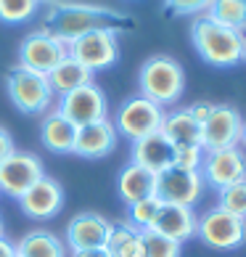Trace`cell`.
<instances>
[{
	"label": "cell",
	"mask_w": 246,
	"mask_h": 257,
	"mask_svg": "<svg viewBox=\"0 0 246 257\" xmlns=\"http://www.w3.org/2000/svg\"><path fill=\"white\" fill-rule=\"evenodd\" d=\"M16 146H14V138H11V133H8L6 127H0V162H3L8 154H14Z\"/></svg>",
	"instance_id": "d6a6232c"
},
{
	"label": "cell",
	"mask_w": 246,
	"mask_h": 257,
	"mask_svg": "<svg viewBox=\"0 0 246 257\" xmlns=\"http://www.w3.org/2000/svg\"><path fill=\"white\" fill-rule=\"evenodd\" d=\"M159 207H162V202H159L156 196H148V199H140V202H135V204H127V212H130L127 223L135 225L138 231H148L156 212H159Z\"/></svg>",
	"instance_id": "4316f807"
},
{
	"label": "cell",
	"mask_w": 246,
	"mask_h": 257,
	"mask_svg": "<svg viewBox=\"0 0 246 257\" xmlns=\"http://www.w3.org/2000/svg\"><path fill=\"white\" fill-rule=\"evenodd\" d=\"M103 246L111 252V257H146L143 233L130 223H111Z\"/></svg>",
	"instance_id": "603a6c76"
},
{
	"label": "cell",
	"mask_w": 246,
	"mask_h": 257,
	"mask_svg": "<svg viewBox=\"0 0 246 257\" xmlns=\"http://www.w3.org/2000/svg\"><path fill=\"white\" fill-rule=\"evenodd\" d=\"M19 207L27 217L32 220H51L61 212L64 207V188L56 183L53 178L43 175L37 183L19 199Z\"/></svg>",
	"instance_id": "5bb4252c"
},
{
	"label": "cell",
	"mask_w": 246,
	"mask_h": 257,
	"mask_svg": "<svg viewBox=\"0 0 246 257\" xmlns=\"http://www.w3.org/2000/svg\"><path fill=\"white\" fill-rule=\"evenodd\" d=\"M6 88H8V98H11V103L22 114H27V117L45 114L51 109V101L56 98L45 74L24 69V66H19V64L8 72Z\"/></svg>",
	"instance_id": "277c9868"
},
{
	"label": "cell",
	"mask_w": 246,
	"mask_h": 257,
	"mask_svg": "<svg viewBox=\"0 0 246 257\" xmlns=\"http://www.w3.org/2000/svg\"><path fill=\"white\" fill-rule=\"evenodd\" d=\"M140 233H143L146 257H180L183 244L167 239V236L156 233V231H140Z\"/></svg>",
	"instance_id": "f1b7e54d"
},
{
	"label": "cell",
	"mask_w": 246,
	"mask_h": 257,
	"mask_svg": "<svg viewBox=\"0 0 246 257\" xmlns=\"http://www.w3.org/2000/svg\"><path fill=\"white\" fill-rule=\"evenodd\" d=\"M196 236L212 249L233 252L246 244V220L225 212L222 207H212L198 217Z\"/></svg>",
	"instance_id": "5b68a950"
},
{
	"label": "cell",
	"mask_w": 246,
	"mask_h": 257,
	"mask_svg": "<svg viewBox=\"0 0 246 257\" xmlns=\"http://www.w3.org/2000/svg\"><path fill=\"white\" fill-rule=\"evenodd\" d=\"M212 109H214V103H206V101H198V103H193V106H188V111H191V117L198 122V125H204V122L209 119Z\"/></svg>",
	"instance_id": "1f68e13d"
},
{
	"label": "cell",
	"mask_w": 246,
	"mask_h": 257,
	"mask_svg": "<svg viewBox=\"0 0 246 257\" xmlns=\"http://www.w3.org/2000/svg\"><path fill=\"white\" fill-rule=\"evenodd\" d=\"M72 257H111V252L106 246H98V249H80V252H72Z\"/></svg>",
	"instance_id": "836d02e7"
},
{
	"label": "cell",
	"mask_w": 246,
	"mask_h": 257,
	"mask_svg": "<svg viewBox=\"0 0 246 257\" xmlns=\"http://www.w3.org/2000/svg\"><path fill=\"white\" fill-rule=\"evenodd\" d=\"M196 223H198V217L193 212V207L162 204L148 231H156V233L167 236V239L177 241V244H185L196 236Z\"/></svg>",
	"instance_id": "2e32d148"
},
{
	"label": "cell",
	"mask_w": 246,
	"mask_h": 257,
	"mask_svg": "<svg viewBox=\"0 0 246 257\" xmlns=\"http://www.w3.org/2000/svg\"><path fill=\"white\" fill-rule=\"evenodd\" d=\"M243 61H246V43H243Z\"/></svg>",
	"instance_id": "f35d334b"
},
{
	"label": "cell",
	"mask_w": 246,
	"mask_h": 257,
	"mask_svg": "<svg viewBox=\"0 0 246 257\" xmlns=\"http://www.w3.org/2000/svg\"><path fill=\"white\" fill-rule=\"evenodd\" d=\"M162 122H164V109L159 103L143 96H132L117 109L114 130L117 136H125L127 141H138L143 136L162 130Z\"/></svg>",
	"instance_id": "52a82bcc"
},
{
	"label": "cell",
	"mask_w": 246,
	"mask_h": 257,
	"mask_svg": "<svg viewBox=\"0 0 246 257\" xmlns=\"http://www.w3.org/2000/svg\"><path fill=\"white\" fill-rule=\"evenodd\" d=\"M204 178L201 173L193 170H180V167H167L156 173V191L154 196L162 204H183L193 207L204 194Z\"/></svg>",
	"instance_id": "8fae6325"
},
{
	"label": "cell",
	"mask_w": 246,
	"mask_h": 257,
	"mask_svg": "<svg viewBox=\"0 0 246 257\" xmlns=\"http://www.w3.org/2000/svg\"><path fill=\"white\" fill-rule=\"evenodd\" d=\"M117 191H119V196H122L125 204H135V202H140V199L154 196V191H156V173H151V170L135 165V162H130V165L119 173Z\"/></svg>",
	"instance_id": "d6986e66"
},
{
	"label": "cell",
	"mask_w": 246,
	"mask_h": 257,
	"mask_svg": "<svg viewBox=\"0 0 246 257\" xmlns=\"http://www.w3.org/2000/svg\"><path fill=\"white\" fill-rule=\"evenodd\" d=\"M130 22L127 14L109 6L96 3H74V0H61L56 6H48L45 11V30L56 35L59 40L69 45L80 35L93 30H119Z\"/></svg>",
	"instance_id": "6da1fadb"
},
{
	"label": "cell",
	"mask_w": 246,
	"mask_h": 257,
	"mask_svg": "<svg viewBox=\"0 0 246 257\" xmlns=\"http://www.w3.org/2000/svg\"><path fill=\"white\" fill-rule=\"evenodd\" d=\"M16 257H66V244L48 231H32L16 244Z\"/></svg>",
	"instance_id": "cb8c5ba5"
},
{
	"label": "cell",
	"mask_w": 246,
	"mask_h": 257,
	"mask_svg": "<svg viewBox=\"0 0 246 257\" xmlns=\"http://www.w3.org/2000/svg\"><path fill=\"white\" fill-rule=\"evenodd\" d=\"M204 16H209L217 24L230 27V30L243 32L246 30V0H212Z\"/></svg>",
	"instance_id": "d4e9b609"
},
{
	"label": "cell",
	"mask_w": 246,
	"mask_h": 257,
	"mask_svg": "<svg viewBox=\"0 0 246 257\" xmlns=\"http://www.w3.org/2000/svg\"><path fill=\"white\" fill-rule=\"evenodd\" d=\"M172 154H175V146L164 138L162 130L132 141V162L151 170V173H162V170L172 167Z\"/></svg>",
	"instance_id": "ac0fdd59"
},
{
	"label": "cell",
	"mask_w": 246,
	"mask_h": 257,
	"mask_svg": "<svg viewBox=\"0 0 246 257\" xmlns=\"http://www.w3.org/2000/svg\"><path fill=\"white\" fill-rule=\"evenodd\" d=\"M6 233V228H3V217H0V236H3Z\"/></svg>",
	"instance_id": "74e56055"
},
{
	"label": "cell",
	"mask_w": 246,
	"mask_h": 257,
	"mask_svg": "<svg viewBox=\"0 0 246 257\" xmlns=\"http://www.w3.org/2000/svg\"><path fill=\"white\" fill-rule=\"evenodd\" d=\"M43 175V162L37 154L14 151L0 162V194L19 202Z\"/></svg>",
	"instance_id": "9c48e42d"
},
{
	"label": "cell",
	"mask_w": 246,
	"mask_h": 257,
	"mask_svg": "<svg viewBox=\"0 0 246 257\" xmlns=\"http://www.w3.org/2000/svg\"><path fill=\"white\" fill-rule=\"evenodd\" d=\"M162 133H164V138L175 149H180V146H201V125L191 117L188 109L164 111Z\"/></svg>",
	"instance_id": "ffe728a7"
},
{
	"label": "cell",
	"mask_w": 246,
	"mask_h": 257,
	"mask_svg": "<svg viewBox=\"0 0 246 257\" xmlns=\"http://www.w3.org/2000/svg\"><path fill=\"white\" fill-rule=\"evenodd\" d=\"M109 225L111 223L98 212H80L69 220V225H66V244L72 246V252L98 249V246L106 244Z\"/></svg>",
	"instance_id": "e0dca14e"
},
{
	"label": "cell",
	"mask_w": 246,
	"mask_h": 257,
	"mask_svg": "<svg viewBox=\"0 0 246 257\" xmlns=\"http://www.w3.org/2000/svg\"><path fill=\"white\" fill-rule=\"evenodd\" d=\"M74 133H77V127H74L69 119H64L59 111L45 114L43 122H40V141H43L45 149L53 151V154H72Z\"/></svg>",
	"instance_id": "7402d4cb"
},
{
	"label": "cell",
	"mask_w": 246,
	"mask_h": 257,
	"mask_svg": "<svg viewBox=\"0 0 246 257\" xmlns=\"http://www.w3.org/2000/svg\"><path fill=\"white\" fill-rule=\"evenodd\" d=\"M201 162H204V149L201 146H180V149H175V154H172V167H180V170H193V173H198V170H201Z\"/></svg>",
	"instance_id": "f546056e"
},
{
	"label": "cell",
	"mask_w": 246,
	"mask_h": 257,
	"mask_svg": "<svg viewBox=\"0 0 246 257\" xmlns=\"http://www.w3.org/2000/svg\"><path fill=\"white\" fill-rule=\"evenodd\" d=\"M0 257H16V244H11L6 236H0Z\"/></svg>",
	"instance_id": "e575fe53"
},
{
	"label": "cell",
	"mask_w": 246,
	"mask_h": 257,
	"mask_svg": "<svg viewBox=\"0 0 246 257\" xmlns=\"http://www.w3.org/2000/svg\"><path fill=\"white\" fill-rule=\"evenodd\" d=\"M191 40L196 53L206 64L228 69L243 61V43L246 35L238 30H230L225 24L212 22L209 16H196L191 24Z\"/></svg>",
	"instance_id": "7a4b0ae2"
},
{
	"label": "cell",
	"mask_w": 246,
	"mask_h": 257,
	"mask_svg": "<svg viewBox=\"0 0 246 257\" xmlns=\"http://www.w3.org/2000/svg\"><path fill=\"white\" fill-rule=\"evenodd\" d=\"M56 111L64 119H69L74 127L90 125L98 119H109V103H106V93H103L96 82H88L82 88L59 96V106Z\"/></svg>",
	"instance_id": "ba28073f"
},
{
	"label": "cell",
	"mask_w": 246,
	"mask_h": 257,
	"mask_svg": "<svg viewBox=\"0 0 246 257\" xmlns=\"http://www.w3.org/2000/svg\"><path fill=\"white\" fill-rule=\"evenodd\" d=\"M45 77H48V85H51L53 96H66V93H72V90L82 88V85L93 82V72L85 69L77 59L66 56V59H61L48 74H45Z\"/></svg>",
	"instance_id": "44dd1931"
},
{
	"label": "cell",
	"mask_w": 246,
	"mask_h": 257,
	"mask_svg": "<svg viewBox=\"0 0 246 257\" xmlns=\"http://www.w3.org/2000/svg\"><path fill=\"white\" fill-rule=\"evenodd\" d=\"M138 88L140 96L159 103L162 109L172 106L185 90V72L172 56H151L138 72Z\"/></svg>",
	"instance_id": "3957f363"
},
{
	"label": "cell",
	"mask_w": 246,
	"mask_h": 257,
	"mask_svg": "<svg viewBox=\"0 0 246 257\" xmlns=\"http://www.w3.org/2000/svg\"><path fill=\"white\" fill-rule=\"evenodd\" d=\"M117 138L119 136L114 130V122L109 119L90 122V125L77 127V133H74L72 154H77L82 159H103L117 149Z\"/></svg>",
	"instance_id": "9a60e30c"
},
{
	"label": "cell",
	"mask_w": 246,
	"mask_h": 257,
	"mask_svg": "<svg viewBox=\"0 0 246 257\" xmlns=\"http://www.w3.org/2000/svg\"><path fill=\"white\" fill-rule=\"evenodd\" d=\"M217 207H222L225 212L246 220V180H238L233 186L220 188V204Z\"/></svg>",
	"instance_id": "83f0119b"
},
{
	"label": "cell",
	"mask_w": 246,
	"mask_h": 257,
	"mask_svg": "<svg viewBox=\"0 0 246 257\" xmlns=\"http://www.w3.org/2000/svg\"><path fill=\"white\" fill-rule=\"evenodd\" d=\"M241 144H243V149H246V119H243V127H241Z\"/></svg>",
	"instance_id": "d590c367"
},
{
	"label": "cell",
	"mask_w": 246,
	"mask_h": 257,
	"mask_svg": "<svg viewBox=\"0 0 246 257\" xmlns=\"http://www.w3.org/2000/svg\"><path fill=\"white\" fill-rule=\"evenodd\" d=\"M198 173L204 178V186H212L217 191L238 183V180H246V151L241 146L204 151V162Z\"/></svg>",
	"instance_id": "7c38bea8"
},
{
	"label": "cell",
	"mask_w": 246,
	"mask_h": 257,
	"mask_svg": "<svg viewBox=\"0 0 246 257\" xmlns=\"http://www.w3.org/2000/svg\"><path fill=\"white\" fill-rule=\"evenodd\" d=\"M40 0H0V22L24 24L37 14Z\"/></svg>",
	"instance_id": "484cf974"
},
{
	"label": "cell",
	"mask_w": 246,
	"mask_h": 257,
	"mask_svg": "<svg viewBox=\"0 0 246 257\" xmlns=\"http://www.w3.org/2000/svg\"><path fill=\"white\" fill-rule=\"evenodd\" d=\"M119 30H93L69 43V56L77 59L93 74L119 61Z\"/></svg>",
	"instance_id": "8992f818"
},
{
	"label": "cell",
	"mask_w": 246,
	"mask_h": 257,
	"mask_svg": "<svg viewBox=\"0 0 246 257\" xmlns=\"http://www.w3.org/2000/svg\"><path fill=\"white\" fill-rule=\"evenodd\" d=\"M241 127L243 117L238 109L228 103H214L209 119L201 125V149L204 151H220L230 146H241Z\"/></svg>",
	"instance_id": "4fadbf2b"
},
{
	"label": "cell",
	"mask_w": 246,
	"mask_h": 257,
	"mask_svg": "<svg viewBox=\"0 0 246 257\" xmlns=\"http://www.w3.org/2000/svg\"><path fill=\"white\" fill-rule=\"evenodd\" d=\"M69 56V45L64 40H59L56 35H51L48 30H37L32 35H27L22 45H19V66L40 74H48L61 59Z\"/></svg>",
	"instance_id": "30bf717a"
},
{
	"label": "cell",
	"mask_w": 246,
	"mask_h": 257,
	"mask_svg": "<svg viewBox=\"0 0 246 257\" xmlns=\"http://www.w3.org/2000/svg\"><path fill=\"white\" fill-rule=\"evenodd\" d=\"M40 3H48V6H56V3H61V0H40Z\"/></svg>",
	"instance_id": "8d00e7d4"
},
{
	"label": "cell",
	"mask_w": 246,
	"mask_h": 257,
	"mask_svg": "<svg viewBox=\"0 0 246 257\" xmlns=\"http://www.w3.org/2000/svg\"><path fill=\"white\" fill-rule=\"evenodd\" d=\"M212 0H164V6L177 16H198L209 8Z\"/></svg>",
	"instance_id": "4dcf8cb0"
}]
</instances>
